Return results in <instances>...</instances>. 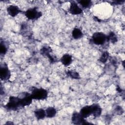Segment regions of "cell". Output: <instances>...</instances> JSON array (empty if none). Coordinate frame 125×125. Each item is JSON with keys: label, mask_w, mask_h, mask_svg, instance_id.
I'll return each instance as SVG.
<instances>
[{"label": "cell", "mask_w": 125, "mask_h": 125, "mask_svg": "<svg viewBox=\"0 0 125 125\" xmlns=\"http://www.w3.org/2000/svg\"><path fill=\"white\" fill-rule=\"evenodd\" d=\"M68 11L71 14L73 15H79L83 12V9L78 5L76 2L74 1H72L71 2Z\"/></svg>", "instance_id": "9"}, {"label": "cell", "mask_w": 125, "mask_h": 125, "mask_svg": "<svg viewBox=\"0 0 125 125\" xmlns=\"http://www.w3.org/2000/svg\"><path fill=\"white\" fill-rule=\"evenodd\" d=\"M78 2L83 8H89L92 5V1L90 0H78Z\"/></svg>", "instance_id": "17"}, {"label": "cell", "mask_w": 125, "mask_h": 125, "mask_svg": "<svg viewBox=\"0 0 125 125\" xmlns=\"http://www.w3.org/2000/svg\"><path fill=\"white\" fill-rule=\"evenodd\" d=\"M107 41H110L113 43H114L117 42V38L114 32H110L109 33L108 35L107 36Z\"/></svg>", "instance_id": "19"}, {"label": "cell", "mask_w": 125, "mask_h": 125, "mask_svg": "<svg viewBox=\"0 0 125 125\" xmlns=\"http://www.w3.org/2000/svg\"><path fill=\"white\" fill-rule=\"evenodd\" d=\"M5 124H8H8H13V123H12V122L10 123V122H7Z\"/></svg>", "instance_id": "23"}, {"label": "cell", "mask_w": 125, "mask_h": 125, "mask_svg": "<svg viewBox=\"0 0 125 125\" xmlns=\"http://www.w3.org/2000/svg\"><path fill=\"white\" fill-rule=\"evenodd\" d=\"M125 2V0H116V1H114L113 2L115 3V4H121L123 3H124Z\"/></svg>", "instance_id": "22"}, {"label": "cell", "mask_w": 125, "mask_h": 125, "mask_svg": "<svg viewBox=\"0 0 125 125\" xmlns=\"http://www.w3.org/2000/svg\"><path fill=\"white\" fill-rule=\"evenodd\" d=\"M67 75L74 79H80V76L79 74L75 71H68L66 72Z\"/></svg>", "instance_id": "21"}, {"label": "cell", "mask_w": 125, "mask_h": 125, "mask_svg": "<svg viewBox=\"0 0 125 125\" xmlns=\"http://www.w3.org/2000/svg\"><path fill=\"white\" fill-rule=\"evenodd\" d=\"M72 37L75 40H78L81 39L83 36V33L81 30L78 28H75L73 29L72 32Z\"/></svg>", "instance_id": "16"}, {"label": "cell", "mask_w": 125, "mask_h": 125, "mask_svg": "<svg viewBox=\"0 0 125 125\" xmlns=\"http://www.w3.org/2000/svg\"><path fill=\"white\" fill-rule=\"evenodd\" d=\"M18 97L20 98V104L21 107H24L29 105L33 100L31 93L27 92H22L19 94Z\"/></svg>", "instance_id": "5"}, {"label": "cell", "mask_w": 125, "mask_h": 125, "mask_svg": "<svg viewBox=\"0 0 125 125\" xmlns=\"http://www.w3.org/2000/svg\"><path fill=\"white\" fill-rule=\"evenodd\" d=\"M7 51V48L5 45L4 41L0 40V54L1 56L4 55Z\"/></svg>", "instance_id": "20"}, {"label": "cell", "mask_w": 125, "mask_h": 125, "mask_svg": "<svg viewBox=\"0 0 125 125\" xmlns=\"http://www.w3.org/2000/svg\"><path fill=\"white\" fill-rule=\"evenodd\" d=\"M109 57V54L108 52L105 51L102 53L100 56L99 61L102 63H105L108 60Z\"/></svg>", "instance_id": "18"}, {"label": "cell", "mask_w": 125, "mask_h": 125, "mask_svg": "<svg viewBox=\"0 0 125 125\" xmlns=\"http://www.w3.org/2000/svg\"><path fill=\"white\" fill-rule=\"evenodd\" d=\"M80 114L84 119L88 117L91 115V105H86L81 108L80 111Z\"/></svg>", "instance_id": "13"}, {"label": "cell", "mask_w": 125, "mask_h": 125, "mask_svg": "<svg viewBox=\"0 0 125 125\" xmlns=\"http://www.w3.org/2000/svg\"><path fill=\"white\" fill-rule=\"evenodd\" d=\"M34 115L37 120H42L46 117L45 110L42 108L37 109L34 111Z\"/></svg>", "instance_id": "14"}, {"label": "cell", "mask_w": 125, "mask_h": 125, "mask_svg": "<svg viewBox=\"0 0 125 125\" xmlns=\"http://www.w3.org/2000/svg\"><path fill=\"white\" fill-rule=\"evenodd\" d=\"M6 10L7 13L12 17L16 16L21 12V10L19 7L14 5H10L8 6Z\"/></svg>", "instance_id": "11"}, {"label": "cell", "mask_w": 125, "mask_h": 125, "mask_svg": "<svg viewBox=\"0 0 125 125\" xmlns=\"http://www.w3.org/2000/svg\"><path fill=\"white\" fill-rule=\"evenodd\" d=\"M46 117L49 118H52L55 117L57 114L56 108L53 107H48L45 109Z\"/></svg>", "instance_id": "15"}, {"label": "cell", "mask_w": 125, "mask_h": 125, "mask_svg": "<svg viewBox=\"0 0 125 125\" xmlns=\"http://www.w3.org/2000/svg\"><path fill=\"white\" fill-rule=\"evenodd\" d=\"M91 40L96 45H103L107 41V36L101 32H95L92 35Z\"/></svg>", "instance_id": "4"}, {"label": "cell", "mask_w": 125, "mask_h": 125, "mask_svg": "<svg viewBox=\"0 0 125 125\" xmlns=\"http://www.w3.org/2000/svg\"><path fill=\"white\" fill-rule=\"evenodd\" d=\"M51 48L48 45H45L41 49L40 53L42 55L47 57L50 62L54 63L57 62V59L55 57L50 55V52H51Z\"/></svg>", "instance_id": "7"}, {"label": "cell", "mask_w": 125, "mask_h": 125, "mask_svg": "<svg viewBox=\"0 0 125 125\" xmlns=\"http://www.w3.org/2000/svg\"><path fill=\"white\" fill-rule=\"evenodd\" d=\"M31 96L33 99L36 100H44L47 98V91L42 88L32 87L31 88Z\"/></svg>", "instance_id": "1"}, {"label": "cell", "mask_w": 125, "mask_h": 125, "mask_svg": "<svg viewBox=\"0 0 125 125\" xmlns=\"http://www.w3.org/2000/svg\"><path fill=\"white\" fill-rule=\"evenodd\" d=\"M90 105L91 107V115L95 118L100 116L102 112L100 105L98 104H93Z\"/></svg>", "instance_id": "10"}, {"label": "cell", "mask_w": 125, "mask_h": 125, "mask_svg": "<svg viewBox=\"0 0 125 125\" xmlns=\"http://www.w3.org/2000/svg\"><path fill=\"white\" fill-rule=\"evenodd\" d=\"M60 61L63 65L67 66L72 63V57L69 54H65L61 57Z\"/></svg>", "instance_id": "12"}, {"label": "cell", "mask_w": 125, "mask_h": 125, "mask_svg": "<svg viewBox=\"0 0 125 125\" xmlns=\"http://www.w3.org/2000/svg\"><path fill=\"white\" fill-rule=\"evenodd\" d=\"M4 107L8 110L16 111L21 108L20 104V98L15 96H10L8 103L5 105Z\"/></svg>", "instance_id": "2"}, {"label": "cell", "mask_w": 125, "mask_h": 125, "mask_svg": "<svg viewBox=\"0 0 125 125\" xmlns=\"http://www.w3.org/2000/svg\"><path fill=\"white\" fill-rule=\"evenodd\" d=\"M71 120L74 125H88L91 123H88L86 121L85 119L83 118L80 113L74 112L72 116Z\"/></svg>", "instance_id": "8"}, {"label": "cell", "mask_w": 125, "mask_h": 125, "mask_svg": "<svg viewBox=\"0 0 125 125\" xmlns=\"http://www.w3.org/2000/svg\"><path fill=\"white\" fill-rule=\"evenodd\" d=\"M0 77L2 81L8 80L11 77L10 71L8 68L7 64L5 62L0 64Z\"/></svg>", "instance_id": "6"}, {"label": "cell", "mask_w": 125, "mask_h": 125, "mask_svg": "<svg viewBox=\"0 0 125 125\" xmlns=\"http://www.w3.org/2000/svg\"><path fill=\"white\" fill-rule=\"evenodd\" d=\"M25 17L30 20H37L42 16V13L38 10L37 7L31 8L24 12Z\"/></svg>", "instance_id": "3"}]
</instances>
